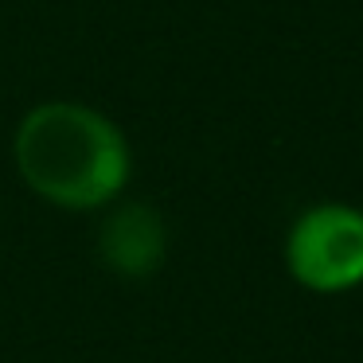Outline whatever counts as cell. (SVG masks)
Wrapping results in <instances>:
<instances>
[{
  "mask_svg": "<svg viewBox=\"0 0 363 363\" xmlns=\"http://www.w3.org/2000/svg\"><path fill=\"white\" fill-rule=\"evenodd\" d=\"M12 152L28 188L67 211L113 203L129 180L125 137L90 106H35L20 121Z\"/></svg>",
  "mask_w": 363,
  "mask_h": 363,
  "instance_id": "1",
  "label": "cell"
},
{
  "mask_svg": "<svg viewBox=\"0 0 363 363\" xmlns=\"http://www.w3.org/2000/svg\"><path fill=\"white\" fill-rule=\"evenodd\" d=\"M285 266L308 293H347L363 285V211L347 203L308 207L285 238Z\"/></svg>",
  "mask_w": 363,
  "mask_h": 363,
  "instance_id": "2",
  "label": "cell"
},
{
  "mask_svg": "<svg viewBox=\"0 0 363 363\" xmlns=\"http://www.w3.org/2000/svg\"><path fill=\"white\" fill-rule=\"evenodd\" d=\"M98 254L125 281H145L164 266L168 235L164 219L149 203H121L106 215L98 230Z\"/></svg>",
  "mask_w": 363,
  "mask_h": 363,
  "instance_id": "3",
  "label": "cell"
}]
</instances>
